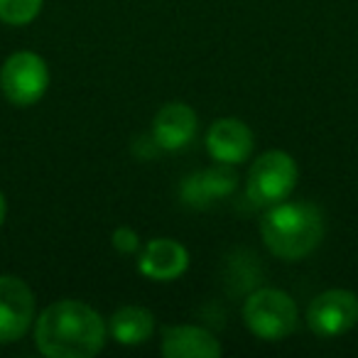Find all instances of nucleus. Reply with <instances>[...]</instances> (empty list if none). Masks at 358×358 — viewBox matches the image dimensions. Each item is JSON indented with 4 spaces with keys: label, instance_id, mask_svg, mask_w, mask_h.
I'll return each mask as SVG.
<instances>
[{
    "label": "nucleus",
    "instance_id": "nucleus-1",
    "mask_svg": "<svg viewBox=\"0 0 358 358\" xmlns=\"http://www.w3.org/2000/svg\"><path fill=\"white\" fill-rule=\"evenodd\" d=\"M106 322L79 299L55 302L35 319V346L50 358H91L106 343Z\"/></svg>",
    "mask_w": 358,
    "mask_h": 358
},
{
    "label": "nucleus",
    "instance_id": "nucleus-2",
    "mask_svg": "<svg viewBox=\"0 0 358 358\" xmlns=\"http://www.w3.org/2000/svg\"><path fill=\"white\" fill-rule=\"evenodd\" d=\"M260 234L273 255L282 260H302L324 238V214L307 201H280L268 206L260 221Z\"/></svg>",
    "mask_w": 358,
    "mask_h": 358
},
{
    "label": "nucleus",
    "instance_id": "nucleus-3",
    "mask_svg": "<svg viewBox=\"0 0 358 358\" xmlns=\"http://www.w3.org/2000/svg\"><path fill=\"white\" fill-rule=\"evenodd\" d=\"M299 169L292 155L282 150H268L250 164L245 179V194L253 206H275L285 201L297 187Z\"/></svg>",
    "mask_w": 358,
    "mask_h": 358
},
{
    "label": "nucleus",
    "instance_id": "nucleus-4",
    "mask_svg": "<svg viewBox=\"0 0 358 358\" xmlns=\"http://www.w3.org/2000/svg\"><path fill=\"white\" fill-rule=\"evenodd\" d=\"M243 322L263 341H282L297 329V304L287 292L260 287L243 304Z\"/></svg>",
    "mask_w": 358,
    "mask_h": 358
},
{
    "label": "nucleus",
    "instance_id": "nucleus-5",
    "mask_svg": "<svg viewBox=\"0 0 358 358\" xmlns=\"http://www.w3.org/2000/svg\"><path fill=\"white\" fill-rule=\"evenodd\" d=\"M50 89V69L37 52H15L0 66V91L17 108L35 106Z\"/></svg>",
    "mask_w": 358,
    "mask_h": 358
},
{
    "label": "nucleus",
    "instance_id": "nucleus-6",
    "mask_svg": "<svg viewBox=\"0 0 358 358\" xmlns=\"http://www.w3.org/2000/svg\"><path fill=\"white\" fill-rule=\"evenodd\" d=\"M307 324L317 336L334 338L358 324V294L351 289H327L309 304Z\"/></svg>",
    "mask_w": 358,
    "mask_h": 358
},
{
    "label": "nucleus",
    "instance_id": "nucleus-7",
    "mask_svg": "<svg viewBox=\"0 0 358 358\" xmlns=\"http://www.w3.org/2000/svg\"><path fill=\"white\" fill-rule=\"evenodd\" d=\"M35 322V294L25 280L0 275V343H13Z\"/></svg>",
    "mask_w": 358,
    "mask_h": 358
},
{
    "label": "nucleus",
    "instance_id": "nucleus-8",
    "mask_svg": "<svg viewBox=\"0 0 358 358\" xmlns=\"http://www.w3.org/2000/svg\"><path fill=\"white\" fill-rule=\"evenodd\" d=\"M238 185V177L231 169V164H216V167L201 169L194 172L182 182L179 187V196H182V204L189 206V209H211L216 201L226 199L236 192Z\"/></svg>",
    "mask_w": 358,
    "mask_h": 358
},
{
    "label": "nucleus",
    "instance_id": "nucleus-9",
    "mask_svg": "<svg viewBox=\"0 0 358 358\" xmlns=\"http://www.w3.org/2000/svg\"><path fill=\"white\" fill-rule=\"evenodd\" d=\"M206 150L211 159L236 167L253 152V130L241 118H219L206 130Z\"/></svg>",
    "mask_w": 358,
    "mask_h": 358
},
{
    "label": "nucleus",
    "instance_id": "nucleus-10",
    "mask_svg": "<svg viewBox=\"0 0 358 358\" xmlns=\"http://www.w3.org/2000/svg\"><path fill=\"white\" fill-rule=\"evenodd\" d=\"M189 268V253L174 238H152L143 245L138 258V270L155 282H172L182 278Z\"/></svg>",
    "mask_w": 358,
    "mask_h": 358
},
{
    "label": "nucleus",
    "instance_id": "nucleus-11",
    "mask_svg": "<svg viewBox=\"0 0 358 358\" xmlns=\"http://www.w3.org/2000/svg\"><path fill=\"white\" fill-rule=\"evenodd\" d=\"M199 120L192 106L182 103V101H172V103L162 106L152 120V140L159 150H185L187 145L194 140Z\"/></svg>",
    "mask_w": 358,
    "mask_h": 358
},
{
    "label": "nucleus",
    "instance_id": "nucleus-12",
    "mask_svg": "<svg viewBox=\"0 0 358 358\" xmlns=\"http://www.w3.org/2000/svg\"><path fill=\"white\" fill-rule=\"evenodd\" d=\"M221 351L219 338L194 324L167 327L162 334V356L167 358H216Z\"/></svg>",
    "mask_w": 358,
    "mask_h": 358
},
{
    "label": "nucleus",
    "instance_id": "nucleus-13",
    "mask_svg": "<svg viewBox=\"0 0 358 358\" xmlns=\"http://www.w3.org/2000/svg\"><path fill=\"white\" fill-rule=\"evenodd\" d=\"M108 331L120 346H140V343L152 338L155 317L150 309L128 304V307H120L118 312L110 317Z\"/></svg>",
    "mask_w": 358,
    "mask_h": 358
},
{
    "label": "nucleus",
    "instance_id": "nucleus-14",
    "mask_svg": "<svg viewBox=\"0 0 358 358\" xmlns=\"http://www.w3.org/2000/svg\"><path fill=\"white\" fill-rule=\"evenodd\" d=\"M45 0H0V22L10 27L30 25L42 13Z\"/></svg>",
    "mask_w": 358,
    "mask_h": 358
},
{
    "label": "nucleus",
    "instance_id": "nucleus-15",
    "mask_svg": "<svg viewBox=\"0 0 358 358\" xmlns=\"http://www.w3.org/2000/svg\"><path fill=\"white\" fill-rule=\"evenodd\" d=\"M110 243H113V248L118 250V253L130 255L140 250V236L135 234L130 226H118V229L113 231V236H110Z\"/></svg>",
    "mask_w": 358,
    "mask_h": 358
},
{
    "label": "nucleus",
    "instance_id": "nucleus-16",
    "mask_svg": "<svg viewBox=\"0 0 358 358\" xmlns=\"http://www.w3.org/2000/svg\"><path fill=\"white\" fill-rule=\"evenodd\" d=\"M6 216H8V201H6V194L0 192V229L6 224Z\"/></svg>",
    "mask_w": 358,
    "mask_h": 358
}]
</instances>
